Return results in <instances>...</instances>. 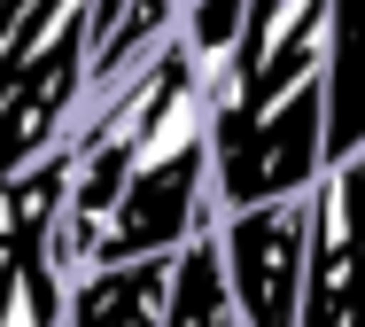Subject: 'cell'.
Returning <instances> with one entry per match:
<instances>
[{
	"mask_svg": "<svg viewBox=\"0 0 365 327\" xmlns=\"http://www.w3.org/2000/svg\"><path fill=\"white\" fill-rule=\"evenodd\" d=\"M225 226L218 203V125H210V71L187 55V39L163 55V86L133 125V187L117 203V226L93 265H148L187 257L202 234Z\"/></svg>",
	"mask_w": 365,
	"mask_h": 327,
	"instance_id": "cell-1",
	"label": "cell"
},
{
	"mask_svg": "<svg viewBox=\"0 0 365 327\" xmlns=\"http://www.w3.org/2000/svg\"><path fill=\"white\" fill-rule=\"evenodd\" d=\"M93 86V0H0V171L71 149Z\"/></svg>",
	"mask_w": 365,
	"mask_h": 327,
	"instance_id": "cell-2",
	"label": "cell"
},
{
	"mask_svg": "<svg viewBox=\"0 0 365 327\" xmlns=\"http://www.w3.org/2000/svg\"><path fill=\"white\" fill-rule=\"evenodd\" d=\"M311 234L319 211L303 203H264V211H225L218 249L241 296L249 327H303V288H311Z\"/></svg>",
	"mask_w": 365,
	"mask_h": 327,
	"instance_id": "cell-3",
	"label": "cell"
},
{
	"mask_svg": "<svg viewBox=\"0 0 365 327\" xmlns=\"http://www.w3.org/2000/svg\"><path fill=\"white\" fill-rule=\"evenodd\" d=\"M319 234H311V288H303V327H365V218L350 211V195L327 187L311 195Z\"/></svg>",
	"mask_w": 365,
	"mask_h": 327,
	"instance_id": "cell-4",
	"label": "cell"
},
{
	"mask_svg": "<svg viewBox=\"0 0 365 327\" xmlns=\"http://www.w3.org/2000/svg\"><path fill=\"white\" fill-rule=\"evenodd\" d=\"M171 265H179V257L93 265V273H78V281H71V327H163Z\"/></svg>",
	"mask_w": 365,
	"mask_h": 327,
	"instance_id": "cell-5",
	"label": "cell"
},
{
	"mask_svg": "<svg viewBox=\"0 0 365 327\" xmlns=\"http://www.w3.org/2000/svg\"><path fill=\"white\" fill-rule=\"evenodd\" d=\"M163 327H249V320H241V296H233V273H225L218 234H202V242L171 265V304H163Z\"/></svg>",
	"mask_w": 365,
	"mask_h": 327,
	"instance_id": "cell-6",
	"label": "cell"
},
{
	"mask_svg": "<svg viewBox=\"0 0 365 327\" xmlns=\"http://www.w3.org/2000/svg\"><path fill=\"white\" fill-rule=\"evenodd\" d=\"M365 149V0H334V164Z\"/></svg>",
	"mask_w": 365,
	"mask_h": 327,
	"instance_id": "cell-7",
	"label": "cell"
},
{
	"mask_svg": "<svg viewBox=\"0 0 365 327\" xmlns=\"http://www.w3.org/2000/svg\"><path fill=\"white\" fill-rule=\"evenodd\" d=\"M187 8H195V0H187Z\"/></svg>",
	"mask_w": 365,
	"mask_h": 327,
	"instance_id": "cell-8",
	"label": "cell"
}]
</instances>
